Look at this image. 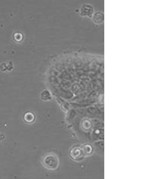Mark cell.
I'll return each instance as SVG.
<instances>
[{"mask_svg": "<svg viewBox=\"0 0 149 179\" xmlns=\"http://www.w3.org/2000/svg\"><path fill=\"white\" fill-rule=\"evenodd\" d=\"M41 163L43 166L48 170L56 169L59 165V160L57 155L52 153L44 154L41 159Z\"/></svg>", "mask_w": 149, "mask_h": 179, "instance_id": "cell-1", "label": "cell"}, {"mask_svg": "<svg viewBox=\"0 0 149 179\" xmlns=\"http://www.w3.org/2000/svg\"><path fill=\"white\" fill-rule=\"evenodd\" d=\"M70 154L72 159L76 161L84 159L85 156L82 147L78 146L73 147L70 150Z\"/></svg>", "mask_w": 149, "mask_h": 179, "instance_id": "cell-2", "label": "cell"}, {"mask_svg": "<svg viewBox=\"0 0 149 179\" xmlns=\"http://www.w3.org/2000/svg\"><path fill=\"white\" fill-rule=\"evenodd\" d=\"M94 8L89 4H84L82 6L80 10V14L82 16H87L92 17L94 14Z\"/></svg>", "mask_w": 149, "mask_h": 179, "instance_id": "cell-3", "label": "cell"}, {"mask_svg": "<svg viewBox=\"0 0 149 179\" xmlns=\"http://www.w3.org/2000/svg\"><path fill=\"white\" fill-rule=\"evenodd\" d=\"M92 19L94 22L97 24L102 23L104 21V14L100 11L96 12L92 15Z\"/></svg>", "mask_w": 149, "mask_h": 179, "instance_id": "cell-4", "label": "cell"}, {"mask_svg": "<svg viewBox=\"0 0 149 179\" xmlns=\"http://www.w3.org/2000/svg\"><path fill=\"white\" fill-rule=\"evenodd\" d=\"M84 155H90L93 152V147L92 145L89 144H86L82 147Z\"/></svg>", "mask_w": 149, "mask_h": 179, "instance_id": "cell-5", "label": "cell"}, {"mask_svg": "<svg viewBox=\"0 0 149 179\" xmlns=\"http://www.w3.org/2000/svg\"><path fill=\"white\" fill-rule=\"evenodd\" d=\"M35 119L34 114L31 112H27L24 116V120L27 123H31L33 122Z\"/></svg>", "mask_w": 149, "mask_h": 179, "instance_id": "cell-6", "label": "cell"}]
</instances>
